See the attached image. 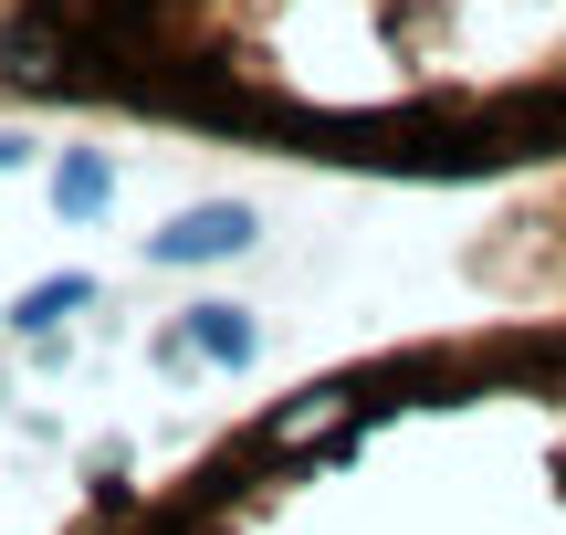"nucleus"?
Listing matches in <instances>:
<instances>
[{
  "label": "nucleus",
  "mask_w": 566,
  "mask_h": 535,
  "mask_svg": "<svg viewBox=\"0 0 566 535\" xmlns=\"http://www.w3.org/2000/svg\"><path fill=\"white\" fill-rule=\"evenodd\" d=\"M242 242H252V210L242 200H200V210H179V221L147 242V263H231Z\"/></svg>",
  "instance_id": "f257e3e1"
},
{
  "label": "nucleus",
  "mask_w": 566,
  "mask_h": 535,
  "mask_svg": "<svg viewBox=\"0 0 566 535\" xmlns=\"http://www.w3.org/2000/svg\"><path fill=\"white\" fill-rule=\"evenodd\" d=\"M189 347H200V357H221V368H252L263 326H252L242 305H189Z\"/></svg>",
  "instance_id": "f03ea898"
},
{
  "label": "nucleus",
  "mask_w": 566,
  "mask_h": 535,
  "mask_svg": "<svg viewBox=\"0 0 566 535\" xmlns=\"http://www.w3.org/2000/svg\"><path fill=\"white\" fill-rule=\"evenodd\" d=\"M105 189H116V168H105L95 147H63V168H53V210H63V221H95Z\"/></svg>",
  "instance_id": "7ed1b4c3"
},
{
  "label": "nucleus",
  "mask_w": 566,
  "mask_h": 535,
  "mask_svg": "<svg viewBox=\"0 0 566 535\" xmlns=\"http://www.w3.org/2000/svg\"><path fill=\"white\" fill-rule=\"evenodd\" d=\"M84 305H95V284H84V273H53V284H32V294H21V315H11V326L53 336L63 315H84Z\"/></svg>",
  "instance_id": "20e7f679"
},
{
  "label": "nucleus",
  "mask_w": 566,
  "mask_h": 535,
  "mask_svg": "<svg viewBox=\"0 0 566 535\" xmlns=\"http://www.w3.org/2000/svg\"><path fill=\"white\" fill-rule=\"evenodd\" d=\"M21 158H32V137H11V126H0V168H21Z\"/></svg>",
  "instance_id": "39448f33"
}]
</instances>
